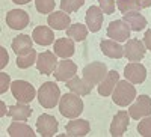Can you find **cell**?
<instances>
[{"instance_id":"d4e9b609","label":"cell","mask_w":151,"mask_h":137,"mask_svg":"<svg viewBox=\"0 0 151 137\" xmlns=\"http://www.w3.org/2000/svg\"><path fill=\"white\" fill-rule=\"evenodd\" d=\"M8 134L11 137H33L35 133L33 130L24 123V121H14L8 128Z\"/></svg>"},{"instance_id":"4fadbf2b","label":"cell","mask_w":151,"mask_h":137,"mask_svg":"<svg viewBox=\"0 0 151 137\" xmlns=\"http://www.w3.org/2000/svg\"><path fill=\"white\" fill-rule=\"evenodd\" d=\"M6 24L14 30H23L29 24V15L26 11L12 9L6 14Z\"/></svg>"},{"instance_id":"ffe728a7","label":"cell","mask_w":151,"mask_h":137,"mask_svg":"<svg viewBox=\"0 0 151 137\" xmlns=\"http://www.w3.org/2000/svg\"><path fill=\"white\" fill-rule=\"evenodd\" d=\"M119 81V74L113 69V71H109L107 76L103 78V81L98 84V93L103 95V96H109L112 95L113 89H115V86L118 84Z\"/></svg>"},{"instance_id":"e0dca14e","label":"cell","mask_w":151,"mask_h":137,"mask_svg":"<svg viewBox=\"0 0 151 137\" xmlns=\"http://www.w3.org/2000/svg\"><path fill=\"white\" fill-rule=\"evenodd\" d=\"M67 83V88L73 92V93H77L79 96H86L89 95L94 89V84H91L89 81H86L85 78H79L77 76H74L73 78H70Z\"/></svg>"},{"instance_id":"4316f807","label":"cell","mask_w":151,"mask_h":137,"mask_svg":"<svg viewBox=\"0 0 151 137\" xmlns=\"http://www.w3.org/2000/svg\"><path fill=\"white\" fill-rule=\"evenodd\" d=\"M88 29L86 26H83V24L80 23H76V24H71V26L67 29V35L68 38H73V41H77V42H82L86 39L88 36Z\"/></svg>"},{"instance_id":"9a60e30c","label":"cell","mask_w":151,"mask_h":137,"mask_svg":"<svg viewBox=\"0 0 151 137\" xmlns=\"http://www.w3.org/2000/svg\"><path fill=\"white\" fill-rule=\"evenodd\" d=\"M47 24L55 30H67L71 26V18L64 11H55L47 17Z\"/></svg>"},{"instance_id":"7a4b0ae2","label":"cell","mask_w":151,"mask_h":137,"mask_svg":"<svg viewBox=\"0 0 151 137\" xmlns=\"http://www.w3.org/2000/svg\"><path fill=\"white\" fill-rule=\"evenodd\" d=\"M59 111L62 116H65L68 119H74L80 116L83 111V101L82 98H79L77 93H65L64 96H60L59 99Z\"/></svg>"},{"instance_id":"9c48e42d","label":"cell","mask_w":151,"mask_h":137,"mask_svg":"<svg viewBox=\"0 0 151 137\" xmlns=\"http://www.w3.org/2000/svg\"><path fill=\"white\" fill-rule=\"evenodd\" d=\"M59 64V60L56 57V54L53 51H44L41 54H38V59H36V68L41 74L44 76H50L53 74L56 66Z\"/></svg>"},{"instance_id":"4dcf8cb0","label":"cell","mask_w":151,"mask_h":137,"mask_svg":"<svg viewBox=\"0 0 151 137\" xmlns=\"http://www.w3.org/2000/svg\"><path fill=\"white\" fill-rule=\"evenodd\" d=\"M35 8L41 14H52L55 9V0H35Z\"/></svg>"},{"instance_id":"6da1fadb","label":"cell","mask_w":151,"mask_h":137,"mask_svg":"<svg viewBox=\"0 0 151 137\" xmlns=\"http://www.w3.org/2000/svg\"><path fill=\"white\" fill-rule=\"evenodd\" d=\"M136 99V89L129 80H119L112 92V101L119 107H127Z\"/></svg>"},{"instance_id":"ba28073f","label":"cell","mask_w":151,"mask_h":137,"mask_svg":"<svg viewBox=\"0 0 151 137\" xmlns=\"http://www.w3.org/2000/svg\"><path fill=\"white\" fill-rule=\"evenodd\" d=\"M59 123L55 116L52 115H41L36 121V131L38 134H41L42 137H52L58 133Z\"/></svg>"},{"instance_id":"cb8c5ba5","label":"cell","mask_w":151,"mask_h":137,"mask_svg":"<svg viewBox=\"0 0 151 137\" xmlns=\"http://www.w3.org/2000/svg\"><path fill=\"white\" fill-rule=\"evenodd\" d=\"M100 48H101L103 54H106L107 57H112V59H121L124 56V47H121L119 42L113 41V39L101 41Z\"/></svg>"},{"instance_id":"44dd1931","label":"cell","mask_w":151,"mask_h":137,"mask_svg":"<svg viewBox=\"0 0 151 137\" xmlns=\"http://www.w3.org/2000/svg\"><path fill=\"white\" fill-rule=\"evenodd\" d=\"M32 38L36 44L40 45H50L55 42V33L52 30V27H47V26H38L33 29L32 33Z\"/></svg>"},{"instance_id":"484cf974","label":"cell","mask_w":151,"mask_h":137,"mask_svg":"<svg viewBox=\"0 0 151 137\" xmlns=\"http://www.w3.org/2000/svg\"><path fill=\"white\" fill-rule=\"evenodd\" d=\"M32 115V108L27 104L18 103L15 106H11L8 110V116L12 118L14 121H27Z\"/></svg>"},{"instance_id":"f1b7e54d","label":"cell","mask_w":151,"mask_h":137,"mask_svg":"<svg viewBox=\"0 0 151 137\" xmlns=\"http://www.w3.org/2000/svg\"><path fill=\"white\" fill-rule=\"evenodd\" d=\"M36 59H38V54L35 50H32L30 53L24 54V56H17V66L21 69H26V68L32 66L33 64H36Z\"/></svg>"},{"instance_id":"277c9868","label":"cell","mask_w":151,"mask_h":137,"mask_svg":"<svg viewBox=\"0 0 151 137\" xmlns=\"http://www.w3.org/2000/svg\"><path fill=\"white\" fill-rule=\"evenodd\" d=\"M11 92H12V96H14L18 103H23V104L32 103L35 95H36L35 88L29 81H26V80H15V81H12Z\"/></svg>"},{"instance_id":"2e32d148","label":"cell","mask_w":151,"mask_h":137,"mask_svg":"<svg viewBox=\"0 0 151 137\" xmlns=\"http://www.w3.org/2000/svg\"><path fill=\"white\" fill-rule=\"evenodd\" d=\"M103 14L104 12L101 11L100 6H91L89 9L86 11V15H85V21H86V26L91 32H98L101 29V24H103Z\"/></svg>"},{"instance_id":"74e56055","label":"cell","mask_w":151,"mask_h":137,"mask_svg":"<svg viewBox=\"0 0 151 137\" xmlns=\"http://www.w3.org/2000/svg\"><path fill=\"white\" fill-rule=\"evenodd\" d=\"M15 5H26V3H29L30 0H12Z\"/></svg>"},{"instance_id":"1f68e13d","label":"cell","mask_w":151,"mask_h":137,"mask_svg":"<svg viewBox=\"0 0 151 137\" xmlns=\"http://www.w3.org/2000/svg\"><path fill=\"white\" fill-rule=\"evenodd\" d=\"M137 131L144 137H151V118L150 116L142 118V121L137 123Z\"/></svg>"},{"instance_id":"5bb4252c","label":"cell","mask_w":151,"mask_h":137,"mask_svg":"<svg viewBox=\"0 0 151 137\" xmlns=\"http://www.w3.org/2000/svg\"><path fill=\"white\" fill-rule=\"evenodd\" d=\"M124 76L125 80H129L133 84H139L145 80L147 77V69L142 64H137V62H132V64L125 65L124 68Z\"/></svg>"},{"instance_id":"d6986e66","label":"cell","mask_w":151,"mask_h":137,"mask_svg":"<svg viewBox=\"0 0 151 137\" xmlns=\"http://www.w3.org/2000/svg\"><path fill=\"white\" fill-rule=\"evenodd\" d=\"M32 45H33V38H30L29 35H18L17 38H14L11 47L14 50V53L17 56H24L32 51Z\"/></svg>"},{"instance_id":"836d02e7","label":"cell","mask_w":151,"mask_h":137,"mask_svg":"<svg viewBox=\"0 0 151 137\" xmlns=\"http://www.w3.org/2000/svg\"><path fill=\"white\" fill-rule=\"evenodd\" d=\"M11 78L6 72H0V93H5L11 88Z\"/></svg>"},{"instance_id":"83f0119b","label":"cell","mask_w":151,"mask_h":137,"mask_svg":"<svg viewBox=\"0 0 151 137\" xmlns=\"http://www.w3.org/2000/svg\"><path fill=\"white\" fill-rule=\"evenodd\" d=\"M116 8L122 12V14H125V12L141 11L142 9V5H141L139 0H118Z\"/></svg>"},{"instance_id":"d6a6232c","label":"cell","mask_w":151,"mask_h":137,"mask_svg":"<svg viewBox=\"0 0 151 137\" xmlns=\"http://www.w3.org/2000/svg\"><path fill=\"white\" fill-rule=\"evenodd\" d=\"M98 3L104 14H113L115 12V0H98Z\"/></svg>"},{"instance_id":"f35d334b","label":"cell","mask_w":151,"mask_h":137,"mask_svg":"<svg viewBox=\"0 0 151 137\" xmlns=\"http://www.w3.org/2000/svg\"><path fill=\"white\" fill-rule=\"evenodd\" d=\"M0 107H2V111H0V116H5V115H8V113H6V108H5V103H3V101L0 103Z\"/></svg>"},{"instance_id":"8992f818","label":"cell","mask_w":151,"mask_h":137,"mask_svg":"<svg viewBox=\"0 0 151 137\" xmlns=\"http://www.w3.org/2000/svg\"><path fill=\"white\" fill-rule=\"evenodd\" d=\"M129 115L130 118L136 121H139L145 116H150L151 115V98L148 95H139L136 98V101L130 104Z\"/></svg>"},{"instance_id":"603a6c76","label":"cell","mask_w":151,"mask_h":137,"mask_svg":"<svg viewBox=\"0 0 151 137\" xmlns=\"http://www.w3.org/2000/svg\"><path fill=\"white\" fill-rule=\"evenodd\" d=\"M55 54L62 57V59H68L74 54V41L70 38H59L55 41Z\"/></svg>"},{"instance_id":"e575fe53","label":"cell","mask_w":151,"mask_h":137,"mask_svg":"<svg viewBox=\"0 0 151 137\" xmlns=\"http://www.w3.org/2000/svg\"><path fill=\"white\" fill-rule=\"evenodd\" d=\"M0 54H2V60H0V68H5L8 65V60H9V56L6 53V48L5 47H0Z\"/></svg>"},{"instance_id":"8fae6325","label":"cell","mask_w":151,"mask_h":137,"mask_svg":"<svg viewBox=\"0 0 151 137\" xmlns=\"http://www.w3.org/2000/svg\"><path fill=\"white\" fill-rule=\"evenodd\" d=\"M76 72H77V65L70 59H62V60H59L53 76L58 81H68L70 78H73L76 76Z\"/></svg>"},{"instance_id":"7402d4cb","label":"cell","mask_w":151,"mask_h":137,"mask_svg":"<svg viewBox=\"0 0 151 137\" xmlns=\"http://www.w3.org/2000/svg\"><path fill=\"white\" fill-rule=\"evenodd\" d=\"M122 20L127 23L129 26H130V29L134 30V32L144 30L145 26H147V18L142 14H139V11L125 12V14H122Z\"/></svg>"},{"instance_id":"8d00e7d4","label":"cell","mask_w":151,"mask_h":137,"mask_svg":"<svg viewBox=\"0 0 151 137\" xmlns=\"http://www.w3.org/2000/svg\"><path fill=\"white\" fill-rule=\"evenodd\" d=\"M139 2H141L142 8H150L151 6V0H139Z\"/></svg>"},{"instance_id":"30bf717a","label":"cell","mask_w":151,"mask_h":137,"mask_svg":"<svg viewBox=\"0 0 151 137\" xmlns=\"http://www.w3.org/2000/svg\"><path fill=\"white\" fill-rule=\"evenodd\" d=\"M145 44L139 39H127L124 45V56L129 59V62H139L145 56Z\"/></svg>"},{"instance_id":"ac0fdd59","label":"cell","mask_w":151,"mask_h":137,"mask_svg":"<svg viewBox=\"0 0 151 137\" xmlns=\"http://www.w3.org/2000/svg\"><path fill=\"white\" fill-rule=\"evenodd\" d=\"M67 136L71 137H83L91 131V125L86 119H73L67 123Z\"/></svg>"},{"instance_id":"3957f363","label":"cell","mask_w":151,"mask_h":137,"mask_svg":"<svg viewBox=\"0 0 151 137\" xmlns=\"http://www.w3.org/2000/svg\"><path fill=\"white\" fill-rule=\"evenodd\" d=\"M60 91L59 86L55 81H45L40 89H38V103L44 108H53L59 104Z\"/></svg>"},{"instance_id":"5b68a950","label":"cell","mask_w":151,"mask_h":137,"mask_svg":"<svg viewBox=\"0 0 151 137\" xmlns=\"http://www.w3.org/2000/svg\"><path fill=\"white\" fill-rule=\"evenodd\" d=\"M107 66L103 62H91L89 65H86L82 71L83 78L86 81H89L94 86H98L100 83L103 81V78L107 76Z\"/></svg>"},{"instance_id":"7c38bea8","label":"cell","mask_w":151,"mask_h":137,"mask_svg":"<svg viewBox=\"0 0 151 137\" xmlns=\"http://www.w3.org/2000/svg\"><path fill=\"white\" fill-rule=\"evenodd\" d=\"M130 125V115L127 113L125 110H121L113 116L112 123H110V136L113 137H121L125 131H127Z\"/></svg>"},{"instance_id":"d590c367","label":"cell","mask_w":151,"mask_h":137,"mask_svg":"<svg viewBox=\"0 0 151 137\" xmlns=\"http://www.w3.org/2000/svg\"><path fill=\"white\" fill-rule=\"evenodd\" d=\"M144 44H145V47L151 51V29L145 32V36H144Z\"/></svg>"},{"instance_id":"52a82bcc","label":"cell","mask_w":151,"mask_h":137,"mask_svg":"<svg viewBox=\"0 0 151 137\" xmlns=\"http://www.w3.org/2000/svg\"><path fill=\"white\" fill-rule=\"evenodd\" d=\"M130 32H132L130 26L124 20H115L107 27V38L116 41V42H122L130 38Z\"/></svg>"},{"instance_id":"f546056e","label":"cell","mask_w":151,"mask_h":137,"mask_svg":"<svg viewBox=\"0 0 151 137\" xmlns=\"http://www.w3.org/2000/svg\"><path fill=\"white\" fill-rule=\"evenodd\" d=\"M85 5V0H60V11L73 14V12L79 11Z\"/></svg>"}]
</instances>
